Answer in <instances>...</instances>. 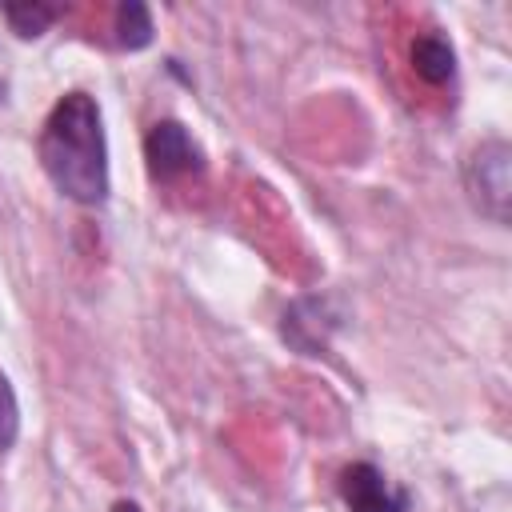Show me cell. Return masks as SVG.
<instances>
[{"instance_id":"cell-1","label":"cell","mask_w":512,"mask_h":512,"mask_svg":"<svg viewBox=\"0 0 512 512\" xmlns=\"http://www.w3.org/2000/svg\"><path fill=\"white\" fill-rule=\"evenodd\" d=\"M36 148L48 180L68 200L100 204L108 196V144L100 108L88 92H68L52 104Z\"/></svg>"},{"instance_id":"cell-2","label":"cell","mask_w":512,"mask_h":512,"mask_svg":"<svg viewBox=\"0 0 512 512\" xmlns=\"http://www.w3.org/2000/svg\"><path fill=\"white\" fill-rule=\"evenodd\" d=\"M508 144L504 140H484L472 156H468V168H464V180H468V192L476 200V208L484 216H492L496 224L508 220V200H512V180H508Z\"/></svg>"},{"instance_id":"cell-3","label":"cell","mask_w":512,"mask_h":512,"mask_svg":"<svg viewBox=\"0 0 512 512\" xmlns=\"http://www.w3.org/2000/svg\"><path fill=\"white\" fill-rule=\"evenodd\" d=\"M340 496L352 512H408V492L396 488L380 468L352 464L340 472Z\"/></svg>"},{"instance_id":"cell-4","label":"cell","mask_w":512,"mask_h":512,"mask_svg":"<svg viewBox=\"0 0 512 512\" xmlns=\"http://www.w3.org/2000/svg\"><path fill=\"white\" fill-rule=\"evenodd\" d=\"M144 148H148V160H152V168H156L160 176H176V172L200 168V148H196V140L188 136V128H180L176 120L156 124V128L148 132Z\"/></svg>"},{"instance_id":"cell-5","label":"cell","mask_w":512,"mask_h":512,"mask_svg":"<svg viewBox=\"0 0 512 512\" xmlns=\"http://www.w3.org/2000/svg\"><path fill=\"white\" fill-rule=\"evenodd\" d=\"M412 68L428 80V84H444L456 68V56H452V44L444 36H420L412 44Z\"/></svg>"},{"instance_id":"cell-6","label":"cell","mask_w":512,"mask_h":512,"mask_svg":"<svg viewBox=\"0 0 512 512\" xmlns=\"http://www.w3.org/2000/svg\"><path fill=\"white\" fill-rule=\"evenodd\" d=\"M4 20H8L12 32H20V36H40V32L56 20V8H48V4H8V8H4Z\"/></svg>"},{"instance_id":"cell-7","label":"cell","mask_w":512,"mask_h":512,"mask_svg":"<svg viewBox=\"0 0 512 512\" xmlns=\"http://www.w3.org/2000/svg\"><path fill=\"white\" fill-rule=\"evenodd\" d=\"M116 24H120V44L124 48H144L152 40V16L144 4H124L116 12Z\"/></svg>"},{"instance_id":"cell-8","label":"cell","mask_w":512,"mask_h":512,"mask_svg":"<svg viewBox=\"0 0 512 512\" xmlns=\"http://www.w3.org/2000/svg\"><path fill=\"white\" fill-rule=\"evenodd\" d=\"M16 428H20V408H16V392L8 384V376L0 372V452L16 440Z\"/></svg>"},{"instance_id":"cell-9","label":"cell","mask_w":512,"mask_h":512,"mask_svg":"<svg viewBox=\"0 0 512 512\" xmlns=\"http://www.w3.org/2000/svg\"><path fill=\"white\" fill-rule=\"evenodd\" d=\"M112 512H140V508H136V504H132V500H120V504H116V508H112Z\"/></svg>"}]
</instances>
